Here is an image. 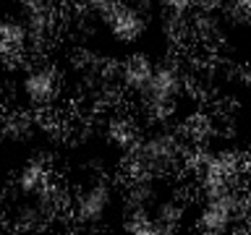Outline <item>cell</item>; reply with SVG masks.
<instances>
[{"label": "cell", "mask_w": 251, "mask_h": 235, "mask_svg": "<svg viewBox=\"0 0 251 235\" xmlns=\"http://www.w3.org/2000/svg\"><path fill=\"white\" fill-rule=\"evenodd\" d=\"M105 19H107V24H110L113 37L118 39V42H126V45H128V42H136V39L144 34V26H147L136 8L121 5V3H115L113 11H110Z\"/></svg>", "instance_id": "6da1fadb"}, {"label": "cell", "mask_w": 251, "mask_h": 235, "mask_svg": "<svg viewBox=\"0 0 251 235\" xmlns=\"http://www.w3.org/2000/svg\"><path fill=\"white\" fill-rule=\"evenodd\" d=\"M110 186L105 183H94L86 191L78 193V199L74 201V214L81 219V222H97V219L105 217V212L110 207Z\"/></svg>", "instance_id": "7a4b0ae2"}, {"label": "cell", "mask_w": 251, "mask_h": 235, "mask_svg": "<svg viewBox=\"0 0 251 235\" xmlns=\"http://www.w3.org/2000/svg\"><path fill=\"white\" fill-rule=\"evenodd\" d=\"M58 73L50 66H34L24 76V94L34 102V105H47L55 94H58Z\"/></svg>", "instance_id": "3957f363"}, {"label": "cell", "mask_w": 251, "mask_h": 235, "mask_svg": "<svg viewBox=\"0 0 251 235\" xmlns=\"http://www.w3.org/2000/svg\"><path fill=\"white\" fill-rule=\"evenodd\" d=\"M152 70H154V60L152 58H147L144 52H133V55H128V58L121 63L118 76H121L123 86H128L131 92L141 94L144 86H147V81H149V76H152Z\"/></svg>", "instance_id": "277c9868"}, {"label": "cell", "mask_w": 251, "mask_h": 235, "mask_svg": "<svg viewBox=\"0 0 251 235\" xmlns=\"http://www.w3.org/2000/svg\"><path fill=\"white\" fill-rule=\"evenodd\" d=\"M107 139L113 141V144L118 149H123V152H131L133 146L139 144V139H141V131H139V125L131 120V118H113L107 125Z\"/></svg>", "instance_id": "5b68a950"}, {"label": "cell", "mask_w": 251, "mask_h": 235, "mask_svg": "<svg viewBox=\"0 0 251 235\" xmlns=\"http://www.w3.org/2000/svg\"><path fill=\"white\" fill-rule=\"evenodd\" d=\"M19 186L26 193H42L50 186V172H47V167L42 162H29L19 175Z\"/></svg>", "instance_id": "8992f818"}, {"label": "cell", "mask_w": 251, "mask_h": 235, "mask_svg": "<svg viewBox=\"0 0 251 235\" xmlns=\"http://www.w3.org/2000/svg\"><path fill=\"white\" fill-rule=\"evenodd\" d=\"M160 5L168 11V16H188L194 8V0H160Z\"/></svg>", "instance_id": "52a82bcc"}, {"label": "cell", "mask_w": 251, "mask_h": 235, "mask_svg": "<svg viewBox=\"0 0 251 235\" xmlns=\"http://www.w3.org/2000/svg\"><path fill=\"white\" fill-rule=\"evenodd\" d=\"M227 5V0H194V8H199L201 13H220Z\"/></svg>", "instance_id": "ba28073f"}, {"label": "cell", "mask_w": 251, "mask_h": 235, "mask_svg": "<svg viewBox=\"0 0 251 235\" xmlns=\"http://www.w3.org/2000/svg\"><path fill=\"white\" fill-rule=\"evenodd\" d=\"M230 8L238 19L251 21V0H230Z\"/></svg>", "instance_id": "9c48e42d"}, {"label": "cell", "mask_w": 251, "mask_h": 235, "mask_svg": "<svg viewBox=\"0 0 251 235\" xmlns=\"http://www.w3.org/2000/svg\"><path fill=\"white\" fill-rule=\"evenodd\" d=\"M11 55V45H8V29L5 24H0V58H8Z\"/></svg>", "instance_id": "30bf717a"}, {"label": "cell", "mask_w": 251, "mask_h": 235, "mask_svg": "<svg viewBox=\"0 0 251 235\" xmlns=\"http://www.w3.org/2000/svg\"><path fill=\"white\" fill-rule=\"evenodd\" d=\"M246 178H251V157H249V164H246Z\"/></svg>", "instance_id": "8fae6325"}, {"label": "cell", "mask_w": 251, "mask_h": 235, "mask_svg": "<svg viewBox=\"0 0 251 235\" xmlns=\"http://www.w3.org/2000/svg\"><path fill=\"white\" fill-rule=\"evenodd\" d=\"M246 81L251 84V66H249V70H246Z\"/></svg>", "instance_id": "7c38bea8"}, {"label": "cell", "mask_w": 251, "mask_h": 235, "mask_svg": "<svg viewBox=\"0 0 251 235\" xmlns=\"http://www.w3.org/2000/svg\"><path fill=\"white\" fill-rule=\"evenodd\" d=\"M24 3H29V0H24Z\"/></svg>", "instance_id": "4fadbf2b"}]
</instances>
